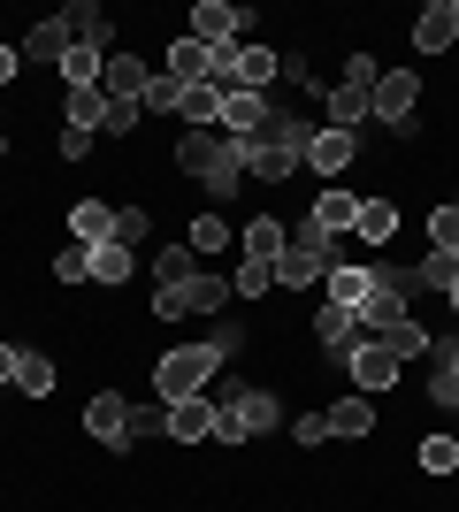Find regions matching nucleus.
<instances>
[{
	"label": "nucleus",
	"instance_id": "47",
	"mask_svg": "<svg viewBox=\"0 0 459 512\" xmlns=\"http://www.w3.org/2000/svg\"><path fill=\"white\" fill-rule=\"evenodd\" d=\"M291 436H299V444H329V413H299Z\"/></svg>",
	"mask_w": 459,
	"mask_h": 512
},
{
	"label": "nucleus",
	"instance_id": "5",
	"mask_svg": "<svg viewBox=\"0 0 459 512\" xmlns=\"http://www.w3.org/2000/svg\"><path fill=\"white\" fill-rule=\"evenodd\" d=\"M161 406H169V444H215V398L207 390H184Z\"/></svg>",
	"mask_w": 459,
	"mask_h": 512
},
{
	"label": "nucleus",
	"instance_id": "51",
	"mask_svg": "<svg viewBox=\"0 0 459 512\" xmlns=\"http://www.w3.org/2000/svg\"><path fill=\"white\" fill-rule=\"evenodd\" d=\"M16 69H23V54H16V46H0V85H16Z\"/></svg>",
	"mask_w": 459,
	"mask_h": 512
},
{
	"label": "nucleus",
	"instance_id": "20",
	"mask_svg": "<svg viewBox=\"0 0 459 512\" xmlns=\"http://www.w3.org/2000/svg\"><path fill=\"white\" fill-rule=\"evenodd\" d=\"M345 367H352V383H360V390H391L398 375H406V367H398L391 352H383V344H360V352H352Z\"/></svg>",
	"mask_w": 459,
	"mask_h": 512
},
{
	"label": "nucleus",
	"instance_id": "1",
	"mask_svg": "<svg viewBox=\"0 0 459 512\" xmlns=\"http://www.w3.org/2000/svg\"><path fill=\"white\" fill-rule=\"evenodd\" d=\"M314 130H322V123H306V115L276 107V115H268L253 138H238L245 176H261V184H291V169H306V146H314Z\"/></svg>",
	"mask_w": 459,
	"mask_h": 512
},
{
	"label": "nucleus",
	"instance_id": "52",
	"mask_svg": "<svg viewBox=\"0 0 459 512\" xmlns=\"http://www.w3.org/2000/svg\"><path fill=\"white\" fill-rule=\"evenodd\" d=\"M444 299H452V314H459V283H452V291H444Z\"/></svg>",
	"mask_w": 459,
	"mask_h": 512
},
{
	"label": "nucleus",
	"instance_id": "6",
	"mask_svg": "<svg viewBox=\"0 0 459 512\" xmlns=\"http://www.w3.org/2000/svg\"><path fill=\"white\" fill-rule=\"evenodd\" d=\"M360 153H368V138H352V130H314V146H306V169L314 176H345L352 161H360Z\"/></svg>",
	"mask_w": 459,
	"mask_h": 512
},
{
	"label": "nucleus",
	"instance_id": "45",
	"mask_svg": "<svg viewBox=\"0 0 459 512\" xmlns=\"http://www.w3.org/2000/svg\"><path fill=\"white\" fill-rule=\"evenodd\" d=\"M153 314H161V321H184V291H176V283H153Z\"/></svg>",
	"mask_w": 459,
	"mask_h": 512
},
{
	"label": "nucleus",
	"instance_id": "4",
	"mask_svg": "<svg viewBox=\"0 0 459 512\" xmlns=\"http://www.w3.org/2000/svg\"><path fill=\"white\" fill-rule=\"evenodd\" d=\"M414 100H421V77H414V69H383V77H375V92H368V123L414 130Z\"/></svg>",
	"mask_w": 459,
	"mask_h": 512
},
{
	"label": "nucleus",
	"instance_id": "46",
	"mask_svg": "<svg viewBox=\"0 0 459 512\" xmlns=\"http://www.w3.org/2000/svg\"><path fill=\"white\" fill-rule=\"evenodd\" d=\"M54 146H62V161H85L100 138H92V130H69V123H62V138H54Z\"/></svg>",
	"mask_w": 459,
	"mask_h": 512
},
{
	"label": "nucleus",
	"instance_id": "7",
	"mask_svg": "<svg viewBox=\"0 0 459 512\" xmlns=\"http://www.w3.org/2000/svg\"><path fill=\"white\" fill-rule=\"evenodd\" d=\"M245 23H253V8H230V0H199V8H192V39H199V46H238Z\"/></svg>",
	"mask_w": 459,
	"mask_h": 512
},
{
	"label": "nucleus",
	"instance_id": "41",
	"mask_svg": "<svg viewBox=\"0 0 459 512\" xmlns=\"http://www.w3.org/2000/svg\"><path fill=\"white\" fill-rule=\"evenodd\" d=\"M176 100H184V85H176L169 69H161V77L146 85V100H138V107H146V115H176Z\"/></svg>",
	"mask_w": 459,
	"mask_h": 512
},
{
	"label": "nucleus",
	"instance_id": "11",
	"mask_svg": "<svg viewBox=\"0 0 459 512\" xmlns=\"http://www.w3.org/2000/svg\"><path fill=\"white\" fill-rule=\"evenodd\" d=\"M276 69H284L276 46H238V62H230V92H268V85H276Z\"/></svg>",
	"mask_w": 459,
	"mask_h": 512
},
{
	"label": "nucleus",
	"instance_id": "31",
	"mask_svg": "<svg viewBox=\"0 0 459 512\" xmlns=\"http://www.w3.org/2000/svg\"><path fill=\"white\" fill-rule=\"evenodd\" d=\"M146 268H153V283H192L199 276V253H192V245H161Z\"/></svg>",
	"mask_w": 459,
	"mask_h": 512
},
{
	"label": "nucleus",
	"instance_id": "48",
	"mask_svg": "<svg viewBox=\"0 0 459 512\" xmlns=\"http://www.w3.org/2000/svg\"><path fill=\"white\" fill-rule=\"evenodd\" d=\"M207 344H215L222 360H238V352H245V329H230V321H222V329H215V337H207Z\"/></svg>",
	"mask_w": 459,
	"mask_h": 512
},
{
	"label": "nucleus",
	"instance_id": "39",
	"mask_svg": "<svg viewBox=\"0 0 459 512\" xmlns=\"http://www.w3.org/2000/svg\"><path fill=\"white\" fill-rule=\"evenodd\" d=\"M46 276H54V283H92V245H62Z\"/></svg>",
	"mask_w": 459,
	"mask_h": 512
},
{
	"label": "nucleus",
	"instance_id": "21",
	"mask_svg": "<svg viewBox=\"0 0 459 512\" xmlns=\"http://www.w3.org/2000/svg\"><path fill=\"white\" fill-rule=\"evenodd\" d=\"M368 291H375L368 268H329V276H322V306H345V314H360Z\"/></svg>",
	"mask_w": 459,
	"mask_h": 512
},
{
	"label": "nucleus",
	"instance_id": "29",
	"mask_svg": "<svg viewBox=\"0 0 459 512\" xmlns=\"http://www.w3.org/2000/svg\"><path fill=\"white\" fill-rule=\"evenodd\" d=\"M62 115H69V130H92V138H100V123H108V92H100V85L69 92V100H62Z\"/></svg>",
	"mask_w": 459,
	"mask_h": 512
},
{
	"label": "nucleus",
	"instance_id": "18",
	"mask_svg": "<svg viewBox=\"0 0 459 512\" xmlns=\"http://www.w3.org/2000/svg\"><path fill=\"white\" fill-rule=\"evenodd\" d=\"M414 314V299H406V291H383V283H375L368 299H360V329H368V337H383V329H398V321Z\"/></svg>",
	"mask_w": 459,
	"mask_h": 512
},
{
	"label": "nucleus",
	"instance_id": "40",
	"mask_svg": "<svg viewBox=\"0 0 459 512\" xmlns=\"http://www.w3.org/2000/svg\"><path fill=\"white\" fill-rule=\"evenodd\" d=\"M421 474H459V436H421Z\"/></svg>",
	"mask_w": 459,
	"mask_h": 512
},
{
	"label": "nucleus",
	"instance_id": "32",
	"mask_svg": "<svg viewBox=\"0 0 459 512\" xmlns=\"http://www.w3.org/2000/svg\"><path fill=\"white\" fill-rule=\"evenodd\" d=\"M16 390H23V398H46V390H54V360L23 344V352H16Z\"/></svg>",
	"mask_w": 459,
	"mask_h": 512
},
{
	"label": "nucleus",
	"instance_id": "13",
	"mask_svg": "<svg viewBox=\"0 0 459 512\" xmlns=\"http://www.w3.org/2000/svg\"><path fill=\"white\" fill-rule=\"evenodd\" d=\"M62 31H69V46L108 54V8H100V0H69V8H62Z\"/></svg>",
	"mask_w": 459,
	"mask_h": 512
},
{
	"label": "nucleus",
	"instance_id": "36",
	"mask_svg": "<svg viewBox=\"0 0 459 512\" xmlns=\"http://www.w3.org/2000/svg\"><path fill=\"white\" fill-rule=\"evenodd\" d=\"M268 291H276V268H261V260L230 268V299H268Z\"/></svg>",
	"mask_w": 459,
	"mask_h": 512
},
{
	"label": "nucleus",
	"instance_id": "12",
	"mask_svg": "<svg viewBox=\"0 0 459 512\" xmlns=\"http://www.w3.org/2000/svg\"><path fill=\"white\" fill-rule=\"evenodd\" d=\"M452 39H459V0H429V8L414 16V46L421 54H444Z\"/></svg>",
	"mask_w": 459,
	"mask_h": 512
},
{
	"label": "nucleus",
	"instance_id": "42",
	"mask_svg": "<svg viewBox=\"0 0 459 512\" xmlns=\"http://www.w3.org/2000/svg\"><path fill=\"white\" fill-rule=\"evenodd\" d=\"M429 253H459V207L429 214Z\"/></svg>",
	"mask_w": 459,
	"mask_h": 512
},
{
	"label": "nucleus",
	"instance_id": "24",
	"mask_svg": "<svg viewBox=\"0 0 459 512\" xmlns=\"http://www.w3.org/2000/svg\"><path fill=\"white\" fill-rule=\"evenodd\" d=\"M322 123L360 138V130H368V92H360V85H329V115H322Z\"/></svg>",
	"mask_w": 459,
	"mask_h": 512
},
{
	"label": "nucleus",
	"instance_id": "37",
	"mask_svg": "<svg viewBox=\"0 0 459 512\" xmlns=\"http://www.w3.org/2000/svg\"><path fill=\"white\" fill-rule=\"evenodd\" d=\"M100 69H108V54H92V46H69V54H62V77H69V92L100 85Z\"/></svg>",
	"mask_w": 459,
	"mask_h": 512
},
{
	"label": "nucleus",
	"instance_id": "8",
	"mask_svg": "<svg viewBox=\"0 0 459 512\" xmlns=\"http://www.w3.org/2000/svg\"><path fill=\"white\" fill-rule=\"evenodd\" d=\"M314 337H322V352H329L337 367H345L360 344H375L368 329H360V314H345V306H322V314H314Z\"/></svg>",
	"mask_w": 459,
	"mask_h": 512
},
{
	"label": "nucleus",
	"instance_id": "44",
	"mask_svg": "<svg viewBox=\"0 0 459 512\" xmlns=\"http://www.w3.org/2000/svg\"><path fill=\"white\" fill-rule=\"evenodd\" d=\"M375 77H383V62H375V54H352L337 85H360V92H375Z\"/></svg>",
	"mask_w": 459,
	"mask_h": 512
},
{
	"label": "nucleus",
	"instance_id": "26",
	"mask_svg": "<svg viewBox=\"0 0 459 512\" xmlns=\"http://www.w3.org/2000/svg\"><path fill=\"white\" fill-rule=\"evenodd\" d=\"M176 291H184V314H222V306H230V283H222L215 268H199V276L176 283Z\"/></svg>",
	"mask_w": 459,
	"mask_h": 512
},
{
	"label": "nucleus",
	"instance_id": "35",
	"mask_svg": "<svg viewBox=\"0 0 459 512\" xmlns=\"http://www.w3.org/2000/svg\"><path fill=\"white\" fill-rule=\"evenodd\" d=\"M414 283H421V291H452V283H459V253H421Z\"/></svg>",
	"mask_w": 459,
	"mask_h": 512
},
{
	"label": "nucleus",
	"instance_id": "33",
	"mask_svg": "<svg viewBox=\"0 0 459 512\" xmlns=\"http://www.w3.org/2000/svg\"><path fill=\"white\" fill-rule=\"evenodd\" d=\"M153 436H169V406H161V398H153V406H131V428H123V451L153 444Z\"/></svg>",
	"mask_w": 459,
	"mask_h": 512
},
{
	"label": "nucleus",
	"instance_id": "9",
	"mask_svg": "<svg viewBox=\"0 0 459 512\" xmlns=\"http://www.w3.org/2000/svg\"><path fill=\"white\" fill-rule=\"evenodd\" d=\"M123 428H131V398H123V390H100L85 406V436L100 451H123Z\"/></svg>",
	"mask_w": 459,
	"mask_h": 512
},
{
	"label": "nucleus",
	"instance_id": "14",
	"mask_svg": "<svg viewBox=\"0 0 459 512\" xmlns=\"http://www.w3.org/2000/svg\"><path fill=\"white\" fill-rule=\"evenodd\" d=\"M169 77H176V85H215V46H199L192 31L169 39Z\"/></svg>",
	"mask_w": 459,
	"mask_h": 512
},
{
	"label": "nucleus",
	"instance_id": "49",
	"mask_svg": "<svg viewBox=\"0 0 459 512\" xmlns=\"http://www.w3.org/2000/svg\"><path fill=\"white\" fill-rule=\"evenodd\" d=\"M429 352H437V375H452V383H459V337H444V344H429Z\"/></svg>",
	"mask_w": 459,
	"mask_h": 512
},
{
	"label": "nucleus",
	"instance_id": "23",
	"mask_svg": "<svg viewBox=\"0 0 459 512\" xmlns=\"http://www.w3.org/2000/svg\"><path fill=\"white\" fill-rule=\"evenodd\" d=\"M176 115H184V130H222V85H184Z\"/></svg>",
	"mask_w": 459,
	"mask_h": 512
},
{
	"label": "nucleus",
	"instance_id": "27",
	"mask_svg": "<svg viewBox=\"0 0 459 512\" xmlns=\"http://www.w3.org/2000/svg\"><path fill=\"white\" fill-rule=\"evenodd\" d=\"M352 237H360V245H391V237H398V207H391V199H360Z\"/></svg>",
	"mask_w": 459,
	"mask_h": 512
},
{
	"label": "nucleus",
	"instance_id": "53",
	"mask_svg": "<svg viewBox=\"0 0 459 512\" xmlns=\"http://www.w3.org/2000/svg\"><path fill=\"white\" fill-rule=\"evenodd\" d=\"M0 153H8V130H0Z\"/></svg>",
	"mask_w": 459,
	"mask_h": 512
},
{
	"label": "nucleus",
	"instance_id": "43",
	"mask_svg": "<svg viewBox=\"0 0 459 512\" xmlns=\"http://www.w3.org/2000/svg\"><path fill=\"white\" fill-rule=\"evenodd\" d=\"M138 115H146L138 100H108V123H100V138H131V130H138Z\"/></svg>",
	"mask_w": 459,
	"mask_h": 512
},
{
	"label": "nucleus",
	"instance_id": "17",
	"mask_svg": "<svg viewBox=\"0 0 459 512\" xmlns=\"http://www.w3.org/2000/svg\"><path fill=\"white\" fill-rule=\"evenodd\" d=\"M146 85H153V69L138 62V54H108V69H100V92H108V100H146Z\"/></svg>",
	"mask_w": 459,
	"mask_h": 512
},
{
	"label": "nucleus",
	"instance_id": "15",
	"mask_svg": "<svg viewBox=\"0 0 459 512\" xmlns=\"http://www.w3.org/2000/svg\"><path fill=\"white\" fill-rule=\"evenodd\" d=\"M238 245H245V260H261V268H276V260L291 253V230H284V222H276V214H253Z\"/></svg>",
	"mask_w": 459,
	"mask_h": 512
},
{
	"label": "nucleus",
	"instance_id": "28",
	"mask_svg": "<svg viewBox=\"0 0 459 512\" xmlns=\"http://www.w3.org/2000/svg\"><path fill=\"white\" fill-rule=\"evenodd\" d=\"M329 436H345V444L375 436V406L368 398H337V406H329Z\"/></svg>",
	"mask_w": 459,
	"mask_h": 512
},
{
	"label": "nucleus",
	"instance_id": "30",
	"mask_svg": "<svg viewBox=\"0 0 459 512\" xmlns=\"http://www.w3.org/2000/svg\"><path fill=\"white\" fill-rule=\"evenodd\" d=\"M138 276V253H123V245H92V283H131Z\"/></svg>",
	"mask_w": 459,
	"mask_h": 512
},
{
	"label": "nucleus",
	"instance_id": "16",
	"mask_svg": "<svg viewBox=\"0 0 459 512\" xmlns=\"http://www.w3.org/2000/svg\"><path fill=\"white\" fill-rule=\"evenodd\" d=\"M306 222H314V230H329V237H352V222H360V199H352L345 184H329V192L306 207Z\"/></svg>",
	"mask_w": 459,
	"mask_h": 512
},
{
	"label": "nucleus",
	"instance_id": "50",
	"mask_svg": "<svg viewBox=\"0 0 459 512\" xmlns=\"http://www.w3.org/2000/svg\"><path fill=\"white\" fill-rule=\"evenodd\" d=\"M16 352H23V344H0V383H8V390H16Z\"/></svg>",
	"mask_w": 459,
	"mask_h": 512
},
{
	"label": "nucleus",
	"instance_id": "2",
	"mask_svg": "<svg viewBox=\"0 0 459 512\" xmlns=\"http://www.w3.org/2000/svg\"><path fill=\"white\" fill-rule=\"evenodd\" d=\"M176 169L184 176H199L207 184V199H238V184H245V153H238V138H222V130H184L176 138Z\"/></svg>",
	"mask_w": 459,
	"mask_h": 512
},
{
	"label": "nucleus",
	"instance_id": "19",
	"mask_svg": "<svg viewBox=\"0 0 459 512\" xmlns=\"http://www.w3.org/2000/svg\"><path fill=\"white\" fill-rule=\"evenodd\" d=\"M108 230H115L108 199H77V207H69V245H108Z\"/></svg>",
	"mask_w": 459,
	"mask_h": 512
},
{
	"label": "nucleus",
	"instance_id": "38",
	"mask_svg": "<svg viewBox=\"0 0 459 512\" xmlns=\"http://www.w3.org/2000/svg\"><path fill=\"white\" fill-rule=\"evenodd\" d=\"M184 245H192L199 260H207V253H222V245H230V222H222V214H199L192 230H184Z\"/></svg>",
	"mask_w": 459,
	"mask_h": 512
},
{
	"label": "nucleus",
	"instance_id": "34",
	"mask_svg": "<svg viewBox=\"0 0 459 512\" xmlns=\"http://www.w3.org/2000/svg\"><path fill=\"white\" fill-rule=\"evenodd\" d=\"M146 237H153L146 207H115V230H108V245H123V253H146Z\"/></svg>",
	"mask_w": 459,
	"mask_h": 512
},
{
	"label": "nucleus",
	"instance_id": "10",
	"mask_svg": "<svg viewBox=\"0 0 459 512\" xmlns=\"http://www.w3.org/2000/svg\"><path fill=\"white\" fill-rule=\"evenodd\" d=\"M268 115H276L268 92H222V138H253Z\"/></svg>",
	"mask_w": 459,
	"mask_h": 512
},
{
	"label": "nucleus",
	"instance_id": "3",
	"mask_svg": "<svg viewBox=\"0 0 459 512\" xmlns=\"http://www.w3.org/2000/svg\"><path fill=\"white\" fill-rule=\"evenodd\" d=\"M222 375V352L215 344H169L153 360V398H184V390H207Z\"/></svg>",
	"mask_w": 459,
	"mask_h": 512
},
{
	"label": "nucleus",
	"instance_id": "25",
	"mask_svg": "<svg viewBox=\"0 0 459 512\" xmlns=\"http://www.w3.org/2000/svg\"><path fill=\"white\" fill-rule=\"evenodd\" d=\"M375 344H383V352H391V360L406 367V360H429V344H437V337L421 329V314H406V321H398V329H383V337H375Z\"/></svg>",
	"mask_w": 459,
	"mask_h": 512
},
{
	"label": "nucleus",
	"instance_id": "22",
	"mask_svg": "<svg viewBox=\"0 0 459 512\" xmlns=\"http://www.w3.org/2000/svg\"><path fill=\"white\" fill-rule=\"evenodd\" d=\"M23 62H54L62 69V54H69V31H62V16H46V23H31L23 31V46H16Z\"/></svg>",
	"mask_w": 459,
	"mask_h": 512
}]
</instances>
